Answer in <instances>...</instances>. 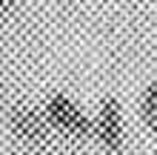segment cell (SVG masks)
<instances>
[{
  "instance_id": "obj_3",
  "label": "cell",
  "mask_w": 157,
  "mask_h": 155,
  "mask_svg": "<svg viewBox=\"0 0 157 155\" xmlns=\"http://www.w3.org/2000/svg\"><path fill=\"white\" fill-rule=\"evenodd\" d=\"M9 129L14 132L17 141L29 144V147H40L46 141V135H49L43 112H37L29 104H14L12 106V112H9Z\"/></svg>"
},
{
  "instance_id": "obj_1",
  "label": "cell",
  "mask_w": 157,
  "mask_h": 155,
  "mask_svg": "<svg viewBox=\"0 0 157 155\" xmlns=\"http://www.w3.org/2000/svg\"><path fill=\"white\" fill-rule=\"evenodd\" d=\"M43 118H46V124H52L54 129H60L63 135H71V138H89L91 135V121L63 92H54L46 101V115Z\"/></svg>"
},
{
  "instance_id": "obj_2",
  "label": "cell",
  "mask_w": 157,
  "mask_h": 155,
  "mask_svg": "<svg viewBox=\"0 0 157 155\" xmlns=\"http://www.w3.org/2000/svg\"><path fill=\"white\" fill-rule=\"evenodd\" d=\"M91 129H94L97 141L103 144L106 152H112V155L123 152V147H126V121H123V109H120L117 98H106L100 104Z\"/></svg>"
},
{
  "instance_id": "obj_5",
  "label": "cell",
  "mask_w": 157,
  "mask_h": 155,
  "mask_svg": "<svg viewBox=\"0 0 157 155\" xmlns=\"http://www.w3.org/2000/svg\"><path fill=\"white\" fill-rule=\"evenodd\" d=\"M9 6H12V3H3V0H0V17H3V14L9 12Z\"/></svg>"
},
{
  "instance_id": "obj_4",
  "label": "cell",
  "mask_w": 157,
  "mask_h": 155,
  "mask_svg": "<svg viewBox=\"0 0 157 155\" xmlns=\"http://www.w3.org/2000/svg\"><path fill=\"white\" fill-rule=\"evenodd\" d=\"M140 118L149 129H157V84H151L140 98Z\"/></svg>"
}]
</instances>
